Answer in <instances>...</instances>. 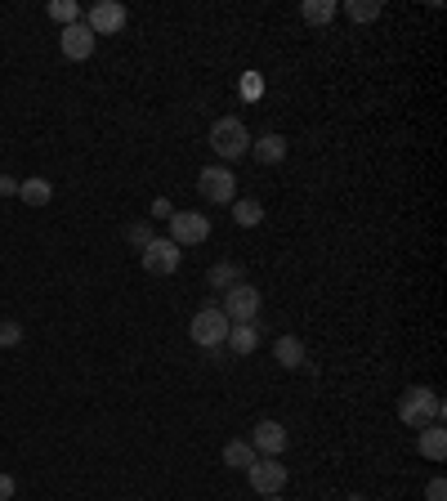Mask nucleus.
I'll return each mask as SVG.
<instances>
[{
    "label": "nucleus",
    "instance_id": "nucleus-1",
    "mask_svg": "<svg viewBox=\"0 0 447 501\" xmlns=\"http://www.w3.org/2000/svg\"><path fill=\"white\" fill-rule=\"evenodd\" d=\"M443 416H447V403L430 386H412V390H402V398H398V421L412 426V430H421L430 421H443Z\"/></svg>",
    "mask_w": 447,
    "mask_h": 501
},
{
    "label": "nucleus",
    "instance_id": "nucleus-2",
    "mask_svg": "<svg viewBox=\"0 0 447 501\" xmlns=\"http://www.w3.org/2000/svg\"><path fill=\"white\" fill-rule=\"evenodd\" d=\"M206 139H211V148H215V157H220V162H237V157H246V153H251V139H255V135L246 130V121H242V116H220V121L211 125V135H206Z\"/></svg>",
    "mask_w": 447,
    "mask_h": 501
},
{
    "label": "nucleus",
    "instance_id": "nucleus-3",
    "mask_svg": "<svg viewBox=\"0 0 447 501\" xmlns=\"http://www.w3.org/2000/svg\"><path fill=\"white\" fill-rule=\"evenodd\" d=\"M188 336H193V345H202L206 354L220 349L224 340H228V318L220 314V305H202V309L193 314V323H188Z\"/></svg>",
    "mask_w": 447,
    "mask_h": 501
},
{
    "label": "nucleus",
    "instance_id": "nucleus-4",
    "mask_svg": "<svg viewBox=\"0 0 447 501\" xmlns=\"http://www.w3.org/2000/svg\"><path fill=\"white\" fill-rule=\"evenodd\" d=\"M260 305H264L260 286H251V282H237V286H228V291H224L220 314L228 318V323H255V318H260Z\"/></svg>",
    "mask_w": 447,
    "mask_h": 501
},
{
    "label": "nucleus",
    "instance_id": "nucleus-5",
    "mask_svg": "<svg viewBox=\"0 0 447 501\" xmlns=\"http://www.w3.org/2000/svg\"><path fill=\"white\" fill-rule=\"evenodd\" d=\"M197 193L206 202H215V206H233L237 202V175L228 166H206L197 175Z\"/></svg>",
    "mask_w": 447,
    "mask_h": 501
},
{
    "label": "nucleus",
    "instance_id": "nucleus-6",
    "mask_svg": "<svg viewBox=\"0 0 447 501\" xmlns=\"http://www.w3.org/2000/svg\"><path fill=\"white\" fill-rule=\"evenodd\" d=\"M211 237V215L202 211H174L170 215V242L184 251V246H202Z\"/></svg>",
    "mask_w": 447,
    "mask_h": 501
},
{
    "label": "nucleus",
    "instance_id": "nucleus-7",
    "mask_svg": "<svg viewBox=\"0 0 447 501\" xmlns=\"http://www.w3.org/2000/svg\"><path fill=\"white\" fill-rule=\"evenodd\" d=\"M139 260H144V269H148L153 278H170V274H179V265H184V251H179L170 237H153V242L139 251Z\"/></svg>",
    "mask_w": 447,
    "mask_h": 501
},
{
    "label": "nucleus",
    "instance_id": "nucleus-8",
    "mask_svg": "<svg viewBox=\"0 0 447 501\" xmlns=\"http://www.w3.org/2000/svg\"><path fill=\"white\" fill-rule=\"evenodd\" d=\"M246 479H251V488H255L260 497H278L291 475H286L282 456H255V466L246 470Z\"/></svg>",
    "mask_w": 447,
    "mask_h": 501
},
{
    "label": "nucleus",
    "instance_id": "nucleus-9",
    "mask_svg": "<svg viewBox=\"0 0 447 501\" xmlns=\"http://www.w3.org/2000/svg\"><path fill=\"white\" fill-rule=\"evenodd\" d=\"M125 5L121 0H94L90 5V14H85V27L94 32V36H112V32H121L125 27Z\"/></svg>",
    "mask_w": 447,
    "mask_h": 501
},
{
    "label": "nucleus",
    "instance_id": "nucleus-10",
    "mask_svg": "<svg viewBox=\"0 0 447 501\" xmlns=\"http://www.w3.org/2000/svg\"><path fill=\"white\" fill-rule=\"evenodd\" d=\"M94 45H99V36H94L85 23H72V27H63V36H58V50H63V58H72V63H85V58L94 55Z\"/></svg>",
    "mask_w": 447,
    "mask_h": 501
},
{
    "label": "nucleus",
    "instance_id": "nucleus-11",
    "mask_svg": "<svg viewBox=\"0 0 447 501\" xmlns=\"http://www.w3.org/2000/svg\"><path fill=\"white\" fill-rule=\"evenodd\" d=\"M286 444H291V435H286L282 421H260V426L251 430V447H255L260 456H282Z\"/></svg>",
    "mask_w": 447,
    "mask_h": 501
},
{
    "label": "nucleus",
    "instance_id": "nucleus-12",
    "mask_svg": "<svg viewBox=\"0 0 447 501\" xmlns=\"http://www.w3.org/2000/svg\"><path fill=\"white\" fill-rule=\"evenodd\" d=\"M237 358H251L260 349V327L255 323H228V340H224Z\"/></svg>",
    "mask_w": 447,
    "mask_h": 501
},
{
    "label": "nucleus",
    "instance_id": "nucleus-13",
    "mask_svg": "<svg viewBox=\"0 0 447 501\" xmlns=\"http://www.w3.org/2000/svg\"><path fill=\"white\" fill-rule=\"evenodd\" d=\"M416 447H421V456H425V461H443V456H447V430H443V421H430V426H421V435H416Z\"/></svg>",
    "mask_w": 447,
    "mask_h": 501
},
{
    "label": "nucleus",
    "instance_id": "nucleus-14",
    "mask_svg": "<svg viewBox=\"0 0 447 501\" xmlns=\"http://www.w3.org/2000/svg\"><path fill=\"white\" fill-rule=\"evenodd\" d=\"M251 157L264 162V166H278L282 157H286V139H282V135H260V139H251Z\"/></svg>",
    "mask_w": 447,
    "mask_h": 501
},
{
    "label": "nucleus",
    "instance_id": "nucleus-15",
    "mask_svg": "<svg viewBox=\"0 0 447 501\" xmlns=\"http://www.w3.org/2000/svg\"><path fill=\"white\" fill-rule=\"evenodd\" d=\"M255 456H260V452L251 447V439H228V444H224V466H228V470H251Z\"/></svg>",
    "mask_w": 447,
    "mask_h": 501
},
{
    "label": "nucleus",
    "instance_id": "nucleus-16",
    "mask_svg": "<svg viewBox=\"0 0 447 501\" xmlns=\"http://www.w3.org/2000/svg\"><path fill=\"white\" fill-rule=\"evenodd\" d=\"M273 358H278L282 367H304V340L300 336H278V345H273Z\"/></svg>",
    "mask_w": 447,
    "mask_h": 501
},
{
    "label": "nucleus",
    "instance_id": "nucleus-17",
    "mask_svg": "<svg viewBox=\"0 0 447 501\" xmlns=\"http://www.w3.org/2000/svg\"><path fill=\"white\" fill-rule=\"evenodd\" d=\"M335 14H340L335 0H304V5H300V18H304L309 27H327Z\"/></svg>",
    "mask_w": 447,
    "mask_h": 501
},
{
    "label": "nucleus",
    "instance_id": "nucleus-18",
    "mask_svg": "<svg viewBox=\"0 0 447 501\" xmlns=\"http://www.w3.org/2000/svg\"><path fill=\"white\" fill-rule=\"evenodd\" d=\"M18 197H23L27 206H50V202H55V184H50V179H23V184H18Z\"/></svg>",
    "mask_w": 447,
    "mask_h": 501
},
{
    "label": "nucleus",
    "instance_id": "nucleus-19",
    "mask_svg": "<svg viewBox=\"0 0 447 501\" xmlns=\"http://www.w3.org/2000/svg\"><path fill=\"white\" fill-rule=\"evenodd\" d=\"M260 220H264V206H260L255 197H237V202H233V224H237V228H255Z\"/></svg>",
    "mask_w": 447,
    "mask_h": 501
},
{
    "label": "nucleus",
    "instance_id": "nucleus-20",
    "mask_svg": "<svg viewBox=\"0 0 447 501\" xmlns=\"http://www.w3.org/2000/svg\"><path fill=\"white\" fill-rule=\"evenodd\" d=\"M242 278V269L237 265H228V260H220V265H211V274H206V286H215V291H228V286H237Z\"/></svg>",
    "mask_w": 447,
    "mask_h": 501
},
{
    "label": "nucleus",
    "instance_id": "nucleus-21",
    "mask_svg": "<svg viewBox=\"0 0 447 501\" xmlns=\"http://www.w3.org/2000/svg\"><path fill=\"white\" fill-rule=\"evenodd\" d=\"M344 14H349L353 23H376V18L385 14V5H381V0H349Z\"/></svg>",
    "mask_w": 447,
    "mask_h": 501
},
{
    "label": "nucleus",
    "instance_id": "nucleus-22",
    "mask_svg": "<svg viewBox=\"0 0 447 501\" xmlns=\"http://www.w3.org/2000/svg\"><path fill=\"white\" fill-rule=\"evenodd\" d=\"M50 18L63 23V27H72V23H81V9L72 0H50Z\"/></svg>",
    "mask_w": 447,
    "mask_h": 501
},
{
    "label": "nucleus",
    "instance_id": "nucleus-23",
    "mask_svg": "<svg viewBox=\"0 0 447 501\" xmlns=\"http://www.w3.org/2000/svg\"><path fill=\"white\" fill-rule=\"evenodd\" d=\"M125 242H130L134 251H144V246L153 242V224H130V228H125Z\"/></svg>",
    "mask_w": 447,
    "mask_h": 501
},
{
    "label": "nucleus",
    "instance_id": "nucleus-24",
    "mask_svg": "<svg viewBox=\"0 0 447 501\" xmlns=\"http://www.w3.org/2000/svg\"><path fill=\"white\" fill-rule=\"evenodd\" d=\"M18 340H23V327H18L14 318H5V323H0V345L9 349V345H18Z\"/></svg>",
    "mask_w": 447,
    "mask_h": 501
},
{
    "label": "nucleus",
    "instance_id": "nucleus-25",
    "mask_svg": "<svg viewBox=\"0 0 447 501\" xmlns=\"http://www.w3.org/2000/svg\"><path fill=\"white\" fill-rule=\"evenodd\" d=\"M425 497H430V501H447V484H443V479H430V484H425Z\"/></svg>",
    "mask_w": 447,
    "mask_h": 501
},
{
    "label": "nucleus",
    "instance_id": "nucleus-26",
    "mask_svg": "<svg viewBox=\"0 0 447 501\" xmlns=\"http://www.w3.org/2000/svg\"><path fill=\"white\" fill-rule=\"evenodd\" d=\"M14 493H18L14 475H0V501H14Z\"/></svg>",
    "mask_w": 447,
    "mask_h": 501
},
{
    "label": "nucleus",
    "instance_id": "nucleus-27",
    "mask_svg": "<svg viewBox=\"0 0 447 501\" xmlns=\"http://www.w3.org/2000/svg\"><path fill=\"white\" fill-rule=\"evenodd\" d=\"M170 215H174V211H170V202H166V197H157V202H153V220H170Z\"/></svg>",
    "mask_w": 447,
    "mask_h": 501
},
{
    "label": "nucleus",
    "instance_id": "nucleus-28",
    "mask_svg": "<svg viewBox=\"0 0 447 501\" xmlns=\"http://www.w3.org/2000/svg\"><path fill=\"white\" fill-rule=\"evenodd\" d=\"M18 193V179L14 175H0V197H14Z\"/></svg>",
    "mask_w": 447,
    "mask_h": 501
},
{
    "label": "nucleus",
    "instance_id": "nucleus-29",
    "mask_svg": "<svg viewBox=\"0 0 447 501\" xmlns=\"http://www.w3.org/2000/svg\"><path fill=\"white\" fill-rule=\"evenodd\" d=\"M349 501H367V497H363V493H353V497H349Z\"/></svg>",
    "mask_w": 447,
    "mask_h": 501
},
{
    "label": "nucleus",
    "instance_id": "nucleus-30",
    "mask_svg": "<svg viewBox=\"0 0 447 501\" xmlns=\"http://www.w3.org/2000/svg\"><path fill=\"white\" fill-rule=\"evenodd\" d=\"M264 501H282V493H278V497H264Z\"/></svg>",
    "mask_w": 447,
    "mask_h": 501
}]
</instances>
